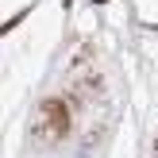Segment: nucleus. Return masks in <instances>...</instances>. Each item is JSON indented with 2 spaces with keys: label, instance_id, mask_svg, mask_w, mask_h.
<instances>
[{
  "label": "nucleus",
  "instance_id": "obj_1",
  "mask_svg": "<svg viewBox=\"0 0 158 158\" xmlns=\"http://www.w3.org/2000/svg\"><path fill=\"white\" fill-rule=\"evenodd\" d=\"M66 127H69V116H66V108H62L58 100H50V104H43V116H39V135L54 139V135H62Z\"/></svg>",
  "mask_w": 158,
  "mask_h": 158
}]
</instances>
